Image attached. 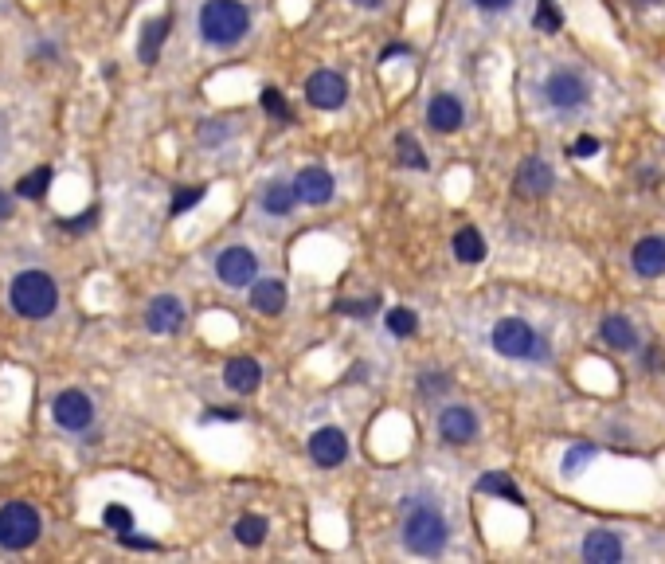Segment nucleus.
<instances>
[{
	"mask_svg": "<svg viewBox=\"0 0 665 564\" xmlns=\"http://www.w3.org/2000/svg\"><path fill=\"white\" fill-rule=\"evenodd\" d=\"M532 24H536V32H560V12H556V0H540V8H536V16H532Z\"/></svg>",
	"mask_w": 665,
	"mask_h": 564,
	"instance_id": "obj_29",
	"label": "nucleus"
},
{
	"mask_svg": "<svg viewBox=\"0 0 665 564\" xmlns=\"http://www.w3.org/2000/svg\"><path fill=\"white\" fill-rule=\"evenodd\" d=\"M40 541V514L28 502H8L0 510V549L20 553Z\"/></svg>",
	"mask_w": 665,
	"mask_h": 564,
	"instance_id": "obj_4",
	"label": "nucleus"
},
{
	"mask_svg": "<svg viewBox=\"0 0 665 564\" xmlns=\"http://www.w3.org/2000/svg\"><path fill=\"white\" fill-rule=\"evenodd\" d=\"M544 94L556 110H579L587 102V83L579 79L576 71H556L548 83H544Z\"/></svg>",
	"mask_w": 665,
	"mask_h": 564,
	"instance_id": "obj_10",
	"label": "nucleus"
},
{
	"mask_svg": "<svg viewBox=\"0 0 665 564\" xmlns=\"http://www.w3.org/2000/svg\"><path fill=\"white\" fill-rule=\"evenodd\" d=\"M591 455H595V447H576V451L564 459V470H568V474H576L579 463H583V459H591Z\"/></svg>",
	"mask_w": 665,
	"mask_h": 564,
	"instance_id": "obj_35",
	"label": "nucleus"
},
{
	"mask_svg": "<svg viewBox=\"0 0 665 564\" xmlns=\"http://www.w3.org/2000/svg\"><path fill=\"white\" fill-rule=\"evenodd\" d=\"M353 4H360V8H380L384 0H353Z\"/></svg>",
	"mask_w": 665,
	"mask_h": 564,
	"instance_id": "obj_41",
	"label": "nucleus"
},
{
	"mask_svg": "<svg viewBox=\"0 0 665 564\" xmlns=\"http://www.w3.org/2000/svg\"><path fill=\"white\" fill-rule=\"evenodd\" d=\"M216 275L227 286H251L255 275H259V259L247 247H227V251H220V259H216Z\"/></svg>",
	"mask_w": 665,
	"mask_h": 564,
	"instance_id": "obj_7",
	"label": "nucleus"
},
{
	"mask_svg": "<svg viewBox=\"0 0 665 564\" xmlns=\"http://www.w3.org/2000/svg\"><path fill=\"white\" fill-rule=\"evenodd\" d=\"M630 259H634V271L642 279H658V275H665V239L662 235L638 239V247L630 251Z\"/></svg>",
	"mask_w": 665,
	"mask_h": 564,
	"instance_id": "obj_14",
	"label": "nucleus"
},
{
	"mask_svg": "<svg viewBox=\"0 0 665 564\" xmlns=\"http://www.w3.org/2000/svg\"><path fill=\"white\" fill-rule=\"evenodd\" d=\"M223 380H227V388H231V392L247 396V392H255V388L263 384V369H259V361H255V357H235V361H227Z\"/></svg>",
	"mask_w": 665,
	"mask_h": 564,
	"instance_id": "obj_17",
	"label": "nucleus"
},
{
	"mask_svg": "<svg viewBox=\"0 0 665 564\" xmlns=\"http://www.w3.org/2000/svg\"><path fill=\"white\" fill-rule=\"evenodd\" d=\"M532 345H536V333L521 318H505L493 326V349L501 357H532Z\"/></svg>",
	"mask_w": 665,
	"mask_h": 564,
	"instance_id": "obj_6",
	"label": "nucleus"
},
{
	"mask_svg": "<svg viewBox=\"0 0 665 564\" xmlns=\"http://www.w3.org/2000/svg\"><path fill=\"white\" fill-rule=\"evenodd\" d=\"M294 204H298V188L294 185H286V181H270V185L263 188V208L270 212V216H286Z\"/></svg>",
	"mask_w": 665,
	"mask_h": 564,
	"instance_id": "obj_22",
	"label": "nucleus"
},
{
	"mask_svg": "<svg viewBox=\"0 0 665 564\" xmlns=\"http://www.w3.org/2000/svg\"><path fill=\"white\" fill-rule=\"evenodd\" d=\"M51 416H55L59 427H67V431H87L90 420H94V404H90L87 392L67 388V392H59V396H55Z\"/></svg>",
	"mask_w": 665,
	"mask_h": 564,
	"instance_id": "obj_5",
	"label": "nucleus"
},
{
	"mask_svg": "<svg viewBox=\"0 0 665 564\" xmlns=\"http://www.w3.org/2000/svg\"><path fill=\"white\" fill-rule=\"evenodd\" d=\"M294 188H298V200L302 204H329L333 200V177H329V169H317V165H310V169H302L298 173V181H294Z\"/></svg>",
	"mask_w": 665,
	"mask_h": 564,
	"instance_id": "obj_13",
	"label": "nucleus"
},
{
	"mask_svg": "<svg viewBox=\"0 0 665 564\" xmlns=\"http://www.w3.org/2000/svg\"><path fill=\"white\" fill-rule=\"evenodd\" d=\"M462 102L454 98V94H435L431 102H427V126L431 130H439V134H454V130H462Z\"/></svg>",
	"mask_w": 665,
	"mask_h": 564,
	"instance_id": "obj_15",
	"label": "nucleus"
},
{
	"mask_svg": "<svg viewBox=\"0 0 665 564\" xmlns=\"http://www.w3.org/2000/svg\"><path fill=\"white\" fill-rule=\"evenodd\" d=\"M180 322H184V306H180L177 294H161L145 310V326L153 329V333H177Z\"/></svg>",
	"mask_w": 665,
	"mask_h": 564,
	"instance_id": "obj_12",
	"label": "nucleus"
},
{
	"mask_svg": "<svg viewBox=\"0 0 665 564\" xmlns=\"http://www.w3.org/2000/svg\"><path fill=\"white\" fill-rule=\"evenodd\" d=\"M478 8H486V12H497V8H509L513 0H474Z\"/></svg>",
	"mask_w": 665,
	"mask_h": 564,
	"instance_id": "obj_39",
	"label": "nucleus"
},
{
	"mask_svg": "<svg viewBox=\"0 0 665 564\" xmlns=\"http://www.w3.org/2000/svg\"><path fill=\"white\" fill-rule=\"evenodd\" d=\"M446 537H450V525L431 506H415L403 521V549L415 553V557H439Z\"/></svg>",
	"mask_w": 665,
	"mask_h": 564,
	"instance_id": "obj_3",
	"label": "nucleus"
},
{
	"mask_svg": "<svg viewBox=\"0 0 665 564\" xmlns=\"http://www.w3.org/2000/svg\"><path fill=\"white\" fill-rule=\"evenodd\" d=\"M454 255H458V263H482L486 259V235L478 228H462L454 235Z\"/></svg>",
	"mask_w": 665,
	"mask_h": 564,
	"instance_id": "obj_23",
	"label": "nucleus"
},
{
	"mask_svg": "<svg viewBox=\"0 0 665 564\" xmlns=\"http://www.w3.org/2000/svg\"><path fill=\"white\" fill-rule=\"evenodd\" d=\"M251 28V12L239 0H208L200 8V36L216 47L239 44Z\"/></svg>",
	"mask_w": 665,
	"mask_h": 564,
	"instance_id": "obj_2",
	"label": "nucleus"
},
{
	"mask_svg": "<svg viewBox=\"0 0 665 564\" xmlns=\"http://www.w3.org/2000/svg\"><path fill=\"white\" fill-rule=\"evenodd\" d=\"M263 106L274 114V118H278V122H290V118H294V114H290V106H286V98L274 91V87H266L263 91Z\"/></svg>",
	"mask_w": 665,
	"mask_h": 564,
	"instance_id": "obj_31",
	"label": "nucleus"
},
{
	"mask_svg": "<svg viewBox=\"0 0 665 564\" xmlns=\"http://www.w3.org/2000/svg\"><path fill=\"white\" fill-rule=\"evenodd\" d=\"M310 459L317 467H341L349 459V439L341 427H317L310 435Z\"/></svg>",
	"mask_w": 665,
	"mask_h": 564,
	"instance_id": "obj_9",
	"label": "nucleus"
},
{
	"mask_svg": "<svg viewBox=\"0 0 665 564\" xmlns=\"http://www.w3.org/2000/svg\"><path fill=\"white\" fill-rule=\"evenodd\" d=\"M478 490H482V494H497V498H509L513 506H525L521 490H517V486H513V478H509V474H501V470H489L486 478L478 482Z\"/></svg>",
	"mask_w": 665,
	"mask_h": 564,
	"instance_id": "obj_24",
	"label": "nucleus"
},
{
	"mask_svg": "<svg viewBox=\"0 0 665 564\" xmlns=\"http://www.w3.org/2000/svg\"><path fill=\"white\" fill-rule=\"evenodd\" d=\"M419 388L431 396V392H446L450 388V380H446L443 373H423V380H419Z\"/></svg>",
	"mask_w": 665,
	"mask_h": 564,
	"instance_id": "obj_34",
	"label": "nucleus"
},
{
	"mask_svg": "<svg viewBox=\"0 0 665 564\" xmlns=\"http://www.w3.org/2000/svg\"><path fill=\"white\" fill-rule=\"evenodd\" d=\"M380 310V298H364V302H337V314H353V318H368Z\"/></svg>",
	"mask_w": 665,
	"mask_h": 564,
	"instance_id": "obj_33",
	"label": "nucleus"
},
{
	"mask_svg": "<svg viewBox=\"0 0 665 564\" xmlns=\"http://www.w3.org/2000/svg\"><path fill=\"white\" fill-rule=\"evenodd\" d=\"M591 153H599V141L595 138H579L572 145V157H591Z\"/></svg>",
	"mask_w": 665,
	"mask_h": 564,
	"instance_id": "obj_36",
	"label": "nucleus"
},
{
	"mask_svg": "<svg viewBox=\"0 0 665 564\" xmlns=\"http://www.w3.org/2000/svg\"><path fill=\"white\" fill-rule=\"evenodd\" d=\"M94 216H98V212H94V208H90L87 216H75V220H71V224H67V228H71V232H83V228H90V224H94Z\"/></svg>",
	"mask_w": 665,
	"mask_h": 564,
	"instance_id": "obj_37",
	"label": "nucleus"
},
{
	"mask_svg": "<svg viewBox=\"0 0 665 564\" xmlns=\"http://www.w3.org/2000/svg\"><path fill=\"white\" fill-rule=\"evenodd\" d=\"M8 302H12V310H16L20 318L40 322V318H51V314H55V306H59V286H55V279H51L47 271H20V275L12 279Z\"/></svg>",
	"mask_w": 665,
	"mask_h": 564,
	"instance_id": "obj_1",
	"label": "nucleus"
},
{
	"mask_svg": "<svg viewBox=\"0 0 665 564\" xmlns=\"http://www.w3.org/2000/svg\"><path fill=\"white\" fill-rule=\"evenodd\" d=\"M204 200V185H192V188H180L177 196H173V216H180V212H188L192 204H200Z\"/></svg>",
	"mask_w": 665,
	"mask_h": 564,
	"instance_id": "obj_32",
	"label": "nucleus"
},
{
	"mask_svg": "<svg viewBox=\"0 0 665 564\" xmlns=\"http://www.w3.org/2000/svg\"><path fill=\"white\" fill-rule=\"evenodd\" d=\"M603 341H607L611 349H619V353H626V349H638V333H634V326H630L622 314L603 318Z\"/></svg>",
	"mask_w": 665,
	"mask_h": 564,
	"instance_id": "obj_21",
	"label": "nucleus"
},
{
	"mask_svg": "<svg viewBox=\"0 0 665 564\" xmlns=\"http://www.w3.org/2000/svg\"><path fill=\"white\" fill-rule=\"evenodd\" d=\"M306 98H310L317 110H337L349 98V83L337 71H313L310 79H306Z\"/></svg>",
	"mask_w": 665,
	"mask_h": 564,
	"instance_id": "obj_8",
	"label": "nucleus"
},
{
	"mask_svg": "<svg viewBox=\"0 0 665 564\" xmlns=\"http://www.w3.org/2000/svg\"><path fill=\"white\" fill-rule=\"evenodd\" d=\"M388 329H392L396 337H411V333L419 329V318H415V310H407V306H396V310L388 314Z\"/></svg>",
	"mask_w": 665,
	"mask_h": 564,
	"instance_id": "obj_28",
	"label": "nucleus"
},
{
	"mask_svg": "<svg viewBox=\"0 0 665 564\" xmlns=\"http://www.w3.org/2000/svg\"><path fill=\"white\" fill-rule=\"evenodd\" d=\"M235 537H239V545H263L266 541V517H239L235 521Z\"/></svg>",
	"mask_w": 665,
	"mask_h": 564,
	"instance_id": "obj_26",
	"label": "nucleus"
},
{
	"mask_svg": "<svg viewBox=\"0 0 665 564\" xmlns=\"http://www.w3.org/2000/svg\"><path fill=\"white\" fill-rule=\"evenodd\" d=\"M642 4H658V0H642Z\"/></svg>",
	"mask_w": 665,
	"mask_h": 564,
	"instance_id": "obj_42",
	"label": "nucleus"
},
{
	"mask_svg": "<svg viewBox=\"0 0 665 564\" xmlns=\"http://www.w3.org/2000/svg\"><path fill=\"white\" fill-rule=\"evenodd\" d=\"M251 306L259 314H282L286 310V282L282 279H263L251 286Z\"/></svg>",
	"mask_w": 665,
	"mask_h": 564,
	"instance_id": "obj_20",
	"label": "nucleus"
},
{
	"mask_svg": "<svg viewBox=\"0 0 665 564\" xmlns=\"http://www.w3.org/2000/svg\"><path fill=\"white\" fill-rule=\"evenodd\" d=\"M396 149H399V161H403V165H411V169H427L423 145L411 138V134H399V138H396Z\"/></svg>",
	"mask_w": 665,
	"mask_h": 564,
	"instance_id": "obj_27",
	"label": "nucleus"
},
{
	"mask_svg": "<svg viewBox=\"0 0 665 564\" xmlns=\"http://www.w3.org/2000/svg\"><path fill=\"white\" fill-rule=\"evenodd\" d=\"M583 561L587 564H619L622 561V541L607 529H595L583 537Z\"/></svg>",
	"mask_w": 665,
	"mask_h": 564,
	"instance_id": "obj_16",
	"label": "nucleus"
},
{
	"mask_svg": "<svg viewBox=\"0 0 665 564\" xmlns=\"http://www.w3.org/2000/svg\"><path fill=\"white\" fill-rule=\"evenodd\" d=\"M552 185H556V177H552L548 161H540V157H525V161H521V169H517V188H521V196H544Z\"/></svg>",
	"mask_w": 665,
	"mask_h": 564,
	"instance_id": "obj_18",
	"label": "nucleus"
},
{
	"mask_svg": "<svg viewBox=\"0 0 665 564\" xmlns=\"http://www.w3.org/2000/svg\"><path fill=\"white\" fill-rule=\"evenodd\" d=\"M8 216H12V196L0 188V220H8Z\"/></svg>",
	"mask_w": 665,
	"mask_h": 564,
	"instance_id": "obj_40",
	"label": "nucleus"
},
{
	"mask_svg": "<svg viewBox=\"0 0 665 564\" xmlns=\"http://www.w3.org/2000/svg\"><path fill=\"white\" fill-rule=\"evenodd\" d=\"M102 521L122 537V533H130L133 529V514L126 510V506H106V514H102Z\"/></svg>",
	"mask_w": 665,
	"mask_h": 564,
	"instance_id": "obj_30",
	"label": "nucleus"
},
{
	"mask_svg": "<svg viewBox=\"0 0 665 564\" xmlns=\"http://www.w3.org/2000/svg\"><path fill=\"white\" fill-rule=\"evenodd\" d=\"M204 420H239V412L235 408H212Z\"/></svg>",
	"mask_w": 665,
	"mask_h": 564,
	"instance_id": "obj_38",
	"label": "nucleus"
},
{
	"mask_svg": "<svg viewBox=\"0 0 665 564\" xmlns=\"http://www.w3.org/2000/svg\"><path fill=\"white\" fill-rule=\"evenodd\" d=\"M439 439H443V443H454V447L474 443V439H478V416H474L470 408H462V404L443 408V416H439Z\"/></svg>",
	"mask_w": 665,
	"mask_h": 564,
	"instance_id": "obj_11",
	"label": "nucleus"
},
{
	"mask_svg": "<svg viewBox=\"0 0 665 564\" xmlns=\"http://www.w3.org/2000/svg\"><path fill=\"white\" fill-rule=\"evenodd\" d=\"M169 16H153V20H145V28H141V44H137V55H141V63H157V55H161V47L169 40Z\"/></svg>",
	"mask_w": 665,
	"mask_h": 564,
	"instance_id": "obj_19",
	"label": "nucleus"
},
{
	"mask_svg": "<svg viewBox=\"0 0 665 564\" xmlns=\"http://www.w3.org/2000/svg\"><path fill=\"white\" fill-rule=\"evenodd\" d=\"M51 181H55V173H51V165H40L36 173H28V177H20V185H16V192L20 196H28V200H40L47 188H51Z\"/></svg>",
	"mask_w": 665,
	"mask_h": 564,
	"instance_id": "obj_25",
	"label": "nucleus"
}]
</instances>
